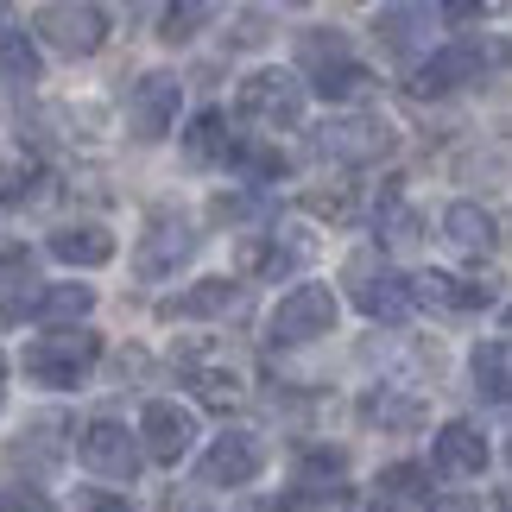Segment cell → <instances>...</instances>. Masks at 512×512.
Segmentation results:
<instances>
[{
	"mask_svg": "<svg viewBox=\"0 0 512 512\" xmlns=\"http://www.w3.org/2000/svg\"><path fill=\"white\" fill-rule=\"evenodd\" d=\"M354 304L367 310V317H380V323H405L411 317V279H399V272H380V279H367L361 291H354Z\"/></svg>",
	"mask_w": 512,
	"mask_h": 512,
	"instance_id": "cell-17",
	"label": "cell"
},
{
	"mask_svg": "<svg viewBox=\"0 0 512 512\" xmlns=\"http://www.w3.org/2000/svg\"><path fill=\"white\" fill-rule=\"evenodd\" d=\"M475 392L506 405V392H512V348L506 342H481L475 348Z\"/></svg>",
	"mask_w": 512,
	"mask_h": 512,
	"instance_id": "cell-20",
	"label": "cell"
},
{
	"mask_svg": "<svg viewBox=\"0 0 512 512\" xmlns=\"http://www.w3.org/2000/svg\"><path fill=\"white\" fill-rule=\"evenodd\" d=\"M140 449L152 462H184L190 456V443H196V418L184 405H171V399H152L146 405V418H140Z\"/></svg>",
	"mask_w": 512,
	"mask_h": 512,
	"instance_id": "cell-10",
	"label": "cell"
},
{
	"mask_svg": "<svg viewBox=\"0 0 512 512\" xmlns=\"http://www.w3.org/2000/svg\"><path fill=\"white\" fill-rule=\"evenodd\" d=\"M443 234H449V247H462V253H494L500 247V228H494V215H487L481 203H456L443 215Z\"/></svg>",
	"mask_w": 512,
	"mask_h": 512,
	"instance_id": "cell-13",
	"label": "cell"
},
{
	"mask_svg": "<svg viewBox=\"0 0 512 512\" xmlns=\"http://www.w3.org/2000/svg\"><path fill=\"white\" fill-rule=\"evenodd\" d=\"M228 152L241 159V171H247V177H260V184H266V177H285V159H279L272 146H228Z\"/></svg>",
	"mask_w": 512,
	"mask_h": 512,
	"instance_id": "cell-28",
	"label": "cell"
},
{
	"mask_svg": "<svg viewBox=\"0 0 512 512\" xmlns=\"http://www.w3.org/2000/svg\"><path fill=\"white\" fill-rule=\"evenodd\" d=\"M177 95H184V83H177L171 70H152V76L133 83V102H127L133 140H165L171 121H177Z\"/></svg>",
	"mask_w": 512,
	"mask_h": 512,
	"instance_id": "cell-8",
	"label": "cell"
},
{
	"mask_svg": "<svg viewBox=\"0 0 512 512\" xmlns=\"http://www.w3.org/2000/svg\"><path fill=\"white\" fill-rule=\"evenodd\" d=\"M336 329V291L329 285H298V291H285L279 304H272V317H266V336L279 342V348H298V342H317Z\"/></svg>",
	"mask_w": 512,
	"mask_h": 512,
	"instance_id": "cell-2",
	"label": "cell"
},
{
	"mask_svg": "<svg viewBox=\"0 0 512 512\" xmlns=\"http://www.w3.org/2000/svg\"><path fill=\"white\" fill-rule=\"evenodd\" d=\"M196 26H203V0H171V13H165L159 38H165V45H184Z\"/></svg>",
	"mask_w": 512,
	"mask_h": 512,
	"instance_id": "cell-24",
	"label": "cell"
},
{
	"mask_svg": "<svg viewBox=\"0 0 512 512\" xmlns=\"http://www.w3.org/2000/svg\"><path fill=\"white\" fill-rule=\"evenodd\" d=\"M424 26H430V13L424 7H386L380 13V45L392 51V57H418V45H424Z\"/></svg>",
	"mask_w": 512,
	"mask_h": 512,
	"instance_id": "cell-18",
	"label": "cell"
},
{
	"mask_svg": "<svg viewBox=\"0 0 512 512\" xmlns=\"http://www.w3.org/2000/svg\"><path fill=\"white\" fill-rule=\"evenodd\" d=\"M51 253H57L64 266H108V260H114V234L95 228V222H83V228H57V234H51Z\"/></svg>",
	"mask_w": 512,
	"mask_h": 512,
	"instance_id": "cell-16",
	"label": "cell"
},
{
	"mask_svg": "<svg viewBox=\"0 0 512 512\" xmlns=\"http://www.w3.org/2000/svg\"><path fill=\"white\" fill-rule=\"evenodd\" d=\"M38 317L45 323H83L89 310H95V291L89 285H51V291H38Z\"/></svg>",
	"mask_w": 512,
	"mask_h": 512,
	"instance_id": "cell-22",
	"label": "cell"
},
{
	"mask_svg": "<svg viewBox=\"0 0 512 512\" xmlns=\"http://www.w3.org/2000/svg\"><path fill=\"white\" fill-rule=\"evenodd\" d=\"M76 449H83V468H89V475H102V481H133V475H140V462H146L140 430H127L121 418H95Z\"/></svg>",
	"mask_w": 512,
	"mask_h": 512,
	"instance_id": "cell-4",
	"label": "cell"
},
{
	"mask_svg": "<svg viewBox=\"0 0 512 512\" xmlns=\"http://www.w3.org/2000/svg\"><path fill=\"white\" fill-rule=\"evenodd\" d=\"M424 481H430V475H424L418 462L386 468V475L373 481V512H418V506H424V494H430Z\"/></svg>",
	"mask_w": 512,
	"mask_h": 512,
	"instance_id": "cell-14",
	"label": "cell"
},
{
	"mask_svg": "<svg viewBox=\"0 0 512 512\" xmlns=\"http://www.w3.org/2000/svg\"><path fill=\"white\" fill-rule=\"evenodd\" d=\"M317 152L336 159V165H380L392 152V127L380 114H348V121H329L317 133Z\"/></svg>",
	"mask_w": 512,
	"mask_h": 512,
	"instance_id": "cell-5",
	"label": "cell"
},
{
	"mask_svg": "<svg viewBox=\"0 0 512 512\" xmlns=\"http://www.w3.org/2000/svg\"><path fill=\"white\" fill-rule=\"evenodd\" d=\"M342 449H329V456H323V449H317V456H310L304 462V475H298V487H304V494H329V487L323 481H342Z\"/></svg>",
	"mask_w": 512,
	"mask_h": 512,
	"instance_id": "cell-25",
	"label": "cell"
},
{
	"mask_svg": "<svg viewBox=\"0 0 512 512\" xmlns=\"http://www.w3.org/2000/svg\"><path fill=\"white\" fill-rule=\"evenodd\" d=\"M462 83H481V51L475 45H443L418 76H411V89H418V95H449V89H462Z\"/></svg>",
	"mask_w": 512,
	"mask_h": 512,
	"instance_id": "cell-11",
	"label": "cell"
},
{
	"mask_svg": "<svg viewBox=\"0 0 512 512\" xmlns=\"http://www.w3.org/2000/svg\"><path fill=\"white\" fill-rule=\"evenodd\" d=\"M89 512H127V506H121V500H108V494H95V506H89Z\"/></svg>",
	"mask_w": 512,
	"mask_h": 512,
	"instance_id": "cell-33",
	"label": "cell"
},
{
	"mask_svg": "<svg viewBox=\"0 0 512 512\" xmlns=\"http://www.w3.org/2000/svg\"><path fill=\"white\" fill-rule=\"evenodd\" d=\"M0 83H38V51L19 26H0Z\"/></svg>",
	"mask_w": 512,
	"mask_h": 512,
	"instance_id": "cell-23",
	"label": "cell"
},
{
	"mask_svg": "<svg viewBox=\"0 0 512 512\" xmlns=\"http://www.w3.org/2000/svg\"><path fill=\"white\" fill-rule=\"evenodd\" d=\"M411 298L443 304V310H481V304H494V291H487V285H462V279H449V272H430V279L411 285Z\"/></svg>",
	"mask_w": 512,
	"mask_h": 512,
	"instance_id": "cell-19",
	"label": "cell"
},
{
	"mask_svg": "<svg viewBox=\"0 0 512 512\" xmlns=\"http://www.w3.org/2000/svg\"><path fill=\"white\" fill-rule=\"evenodd\" d=\"M190 380H196V392H203L209 405H228L234 392H241V380H234V367H196Z\"/></svg>",
	"mask_w": 512,
	"mask_h": 512,
	"instance_id": "cell-27",
	"label": "cell"
},
{
	"mask_svg": "<svg viewBox=\"0 0 512 512\" xmlns=\"http://www.w3.org/2000/svg\"><path fill=\"white\" fill-rule=\"evenodd\" d=\"M487 468V437L475 424H443L437 430V475L449 481H475Z\"/></svg>",
	"mask_w": 512,
	"mask_h": 512,
	"instance_id": "cell-12",
	"label": "cell"
},
{
	"mask_svg": "<svg viewBox=\"0 0 512 512\" xmlns=\"http://www.w3.org/2000/svg\"><path fill=\"white\" fill-rule=\"evenodd\" d=\"M190 247H196V234L184 222H152L146 247H140V272H146V279H165L177 260H190Z\"/></svg>",
	"mask_w": 512,
	"mask_h": 512,
	"instance_id": "cell-15",
	"label": "cell"
},
{
	"mask_svg": "<svg viewBox=\"0 0 512 512\" xmlns=\"http://www.w3.org/2000/svg\"><path fill=\"white\" fill-rule=\"evenodd\" d=\"M234 140L222 133V114H196V127H190V152L196 159H215V152H228Z\"/></svg>",
	"mask_w": 512,
	"mask_h": 512,
	"instance_id": "cell-26",
	"label": "cell"
},
{
	"mask_svg": "<svg viewBox=\"0 0 512 512\" xmlns=\"http://www.w3.org/2000/svg\"><path fill=\"white\" fill-rule=\"evenodd\" d=\"M102 7H114V13H127V19H133V13H140V0H102Z\"/></svg>",
	"mask_w": 512,
	"mask_h": 512,
	"instance_id": "cell-34",
	"label": "cell"
},
{
	"mask_svg": "<svg viewBox=\"0 0 512 512\" xmlns=\"http://www.w3.org/2000/svg\"><path fill=\"white\" fill-rule=\"evenodd\" d=\"M95 361H102V336L95 329H57V336H38L26 348V373L38 386H76V380H89Z\"/></svg>",
	"mask_w": 512,
	"mask_h": 512,
	"instance_id": "cell-1",
	"label": "cell"
},
{
	"mask_svg": "<svg viewBox=\"0 0 512 512\" xmlns=\"http://www.w3.org/2000/svg\"><path fill=\"white\" fill-rule=\"evenodd\" d=\"M443 13H449V19H475L481 0H443Z\"/></svg>",
	"mask_w": 512,
	"mask_h": 512,
	"instance_id": "cell-32",
	"label": "cell"
},
{
	"mask_svg": "<svg viewBox=\"0 0 512 512\" xmlns=\"http://www.w3.org/2000/svg\"><path fill=\"white\" fill-rule=\"evenodd\" d=\"M228 304H234V285H228V279H203L196 291H177V298H165V317H222Z\"/></svg>",
	"mask_w": 512,
	"mask_h": 512,
	"instance_id": "cell-21",
	"label": "cell"
},
{
	"mask_svg": "<svg viewBox=\"0 0 512 512\" xmlns=\"http://www.w3.org/2000/svg\"><path fill=\"white\" fill-rule=\"evenodd\" d=\"M298 64H304L310 83H317L323 95H336V102H342V95H361V89H367V70L354 64V51H348L342 32H323V26L304 32V38H298Z\"/></svg>",
	"mask_w": 512,
	"mask_h": 512,
	"instance_id": "cell-3",
	"label": "cell"
},
{
	"mask_svg": "<svg viewBox=\"0 0 512 512\" xmlns=\"http://www.w3.org/2000/svg\"><path fill=\"white\" fill-rule=\"evenodd\" d=\"M386 241L392 247H411V241H418V215H411L399 196H386Z\"/></svg>",
	"mask_w": 512,
	"mask_h": 512,
	"instance_id": "cell-29",
	"label": "cell"
},
{
	"mask_svg": "<svg viewBox=\"0 0 512 512\" xmlns=\"http://www.w3.org/2000/svg\"><path fill=\"white\" fill-rule=\"evenodd\" d=\"M304 209H310V215H329V222H348V209H354V203H348V190H310V196H304Z\"/></svg>",
	"mask_w": 512,
	"mask_h": 512,
	"instance_id": "cell-30",
	"label": "cell"
},
{
	"mask_svg": "<svg viewBox=\"0 0 512 512\" xmlns=\"http://www.w3.org/2000/svg\"><path fill=\"white\" fill-rule=\"evenodd\" d=\"M260 468H266V443L253 430H228V437H215L196 475H203V487H247Z\"/></svg>",
	"mask_w": 512,
	"mask_h": 512,
	"instance_id": "cell-9",
	"label": "cell"
},
{
	"mask_svg": "<svg viewBox=\"0 0 512 512\" xmlns=\"http://www.w3.org/2000/svg\"><path fill=\"white\" fill-rule=\"evenodd\" d=\"M32 32L45 38L51 51H64V57H95V51H102V38H108L102 13H95V7H70V0L32 13Z\"/></svg>",
	"mask_w": 512,
	"mask_h": 512,
	"instance_id": "cell-7",
	"label": "cell"
},
{
	"mask_svg": "<svg viewBox=\"0 0 512 512\" xmlns=\"http://www.w3.org/2000/svg\"><path fill=\"white\" fill-rule=\"evenodd\" d=\"M0 512H57L38 487H0Z\"/></svg>",
	"mask_w": 512,
	"mask_h": 512,
	"instance_id": "cell-31",
	"label": "cell"
},
{
	"mask_svg": "<svg viewBox=\"0 0 512 512\" xmlns=\"http://www.w3.org/2000/svg\"><path fill=\"white\" fill-rule=\"evenodd\" d=\"M241 114H247V121H260V127H298L304 83H298V76H285V70H253L247 83H241Z\"/></svg>",
	"mask_w": 512,
	"mask_h": 512,
	"instance_id": "cell-6",
	"label": "cell"
},
{
	"mask_svg": "<svg viewBox=\"0 0 512 512\" xmlns=\"http://www.w3.org/2000/svg\"><path fill=\"white\" fill-rule=\"evenodd\" d=\"M0 380H7V361H0Z\"/></svg>",
	"mask_w": 512,
	"mask_h": 512,
	"instance_id": "cell-35",
	"label": "cell"
}]
</instances>
